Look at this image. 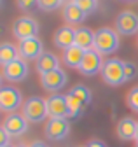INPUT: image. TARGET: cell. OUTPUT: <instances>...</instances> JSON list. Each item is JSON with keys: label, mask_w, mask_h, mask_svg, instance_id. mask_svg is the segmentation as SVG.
I'll return each instance as SVG.
<instances>
[{"label": "cell", "mask_w": 138, "mask_h": 147, "mask_svg": "<svg viewBox=\"0 0 138 147\" xmlns=\"http://www.w3.org/2000/svg\"><path fill=\"white\" fill-rule=\"evenodd\" d=\"M94 51H98L101 56L103 54H112L119 49V33L117 30H112L109 26L98 28L94 32Z\"/></svg>", "instance_id": "obj_1"}, {"label": "cell", "mask_w": 138, "mask_h": 147, "mask_svg": "<svg viewBox=\"0 0 138 147\" xmlns=\"http://www.w3.org/2000/svg\"><path fill=\"white\" fill-rule=\"evenodd\" d=\"M101 77L109 86H121L126 82L124 76V61L119 58H110L103 63L101 68Z\"/></svg>", "instance_id": "obj_2"}, {"label": "cell", "mask_w": 138, "mask_h": 147, "mask_svg": "<svg viewBox=\"0 0 138 147\" xmlns=\"http://www.w3.org/2000/svg\"><path fill=\"white\" fill-rule=\"evenodd\" d=\"M23 116L30 123H40L47 116V103L40 96H30L23 103Z\"/></svg>", "instance_id": "obj_3"}, {"label": "cell", "mask_w": 138, "mask_h": 147, "mask_svg": "<svg viewBox=\"0 0 138 147\" xmlns=\"http://www.w3.org/2000/svg\"><path fill=\"white\" fill-rule=\"evenodd\" d=\"M21 102H23V96L19 89H16L12 86H2V89H0V109L4 112L7 114L16 112V109L21 105Z\"/></svg>", "instance_id": "obj_4"}, {"label": "cell", "mask_w": 138, "mask_h": 147, "mask_svg": "<svg viewBox=\"0 0 138 147\" xmlns=\"http://www.w3.org/2000/svg\"><path fill=\"white\" fill-rule=\"evenodd\" d=\"M46 103H47V116L51 119H66V117H70L68 103H66V95L54 93L46 100Z\"/></svg>", "instance_id": "obj_5"}, {"label": "cell", "mask_w": 138, "mask_h": 147, "mask_svg": "<svg viewBox=\"0 0 138 147\" xmlns=\"http://www.w3.org/2000/svg\"><path fill=\"white\" fill-rule=\"evenodd\" d=\"M12 32L16 35V39L19 40H25V39H31V37H37V32H39V25L33 18H28V16H21L14 21V26H12Z\"/></svg>", "instance_id": "obj_6"}, {"label": "cell", "mask_w": 138, "mask_h": 147, "mask_svg": "<svg viewBox=\"0 0 138 147\" xmlns=\"http://www.w3.org/2000/svg\"><path fill=\"white\" fill-rule=\"evenodd\" d=\"M115 30L119 35L138 33V16L133 11H123L115 18Z\"/></svg>", "instance_id": "obj_7"}, {"label": "cell", "mask_w": 138, "mask_h": 147, "mask_svg": "<svg viewBox=\"0 0 138 147\" xmlns=\"http://www.w3.org/2000/svg\"><path fill=\"white\" fill-rule=\"evenodd\" d=\"M103 61L101 60V54L94 49H88L82 58V63L79 67V72L82 74V76H96L98 72H101L103 68Z\"/></svg>", "instance_id": "obj_8"}, {"label": "cell", "mask_w": 138, "mask_h": 147, "mask_svg": "<svg viewBox=\"0 0 138 147\" xmlns=\"http://www.w3.org/2000/svg\"><path fill=\"white\" fill-rule=\"evenodd\" d=\"M19 56L23 60H39L40 54H44V44L39 37H31V39H25V40H19Z\"/></svg>", "instance_id": "obj_9"}, {"label": "cell", "mask_w": 138, "mask_h": 147, "mask_svg": "<svg viewBox=\"0 0 138 147\" xmlns=\"http://www.w3.org/2000/svg\"><path fill=\"white\" fill-rule=\"evenodd\" d=\"M46 137L49 140H63L68 137V133H70V123H68V119H49L46 123Z\"/></svg>", "instance_id": "obj_10"}, {"label": "cell", "mask_w": 138, "mask_h": 147, "mask_svg": "<svg viewBox=\"0 0 138 147\" xmlns=\"http://www.w3.org/2000/svg\"><path fill=\"white\" fill-rule=\"evenodd\" d=\"M2 128L12 137H18V135H23L26 131V128H28V121L25 119L23 114H7V117L4 119V124Z\"/></svg>", "instance_id": "obj_11"}, {"label": "cell", "mask_w": 138, "mask_h": 147, "mask_svg": "<svg viewBox=\"0 0 138 147\" xmlns=\"http://www.w3.org/2000/svg\"><path fill=\"white\" fill-rule=\"evenodd\" d=\"M40 82L46 91H60L66 84V74L61 68H56L53 72H47L44 76H40Z\"/></svg>", "instance_id": "obj_12"}, {"label": "cell", "mask_w": 138, "mask_h": 147, "mask_svg": "<svg viewBox=\"0 0 138 147\" xmlns=\"http://www.w3.org/2000/svg\"><path fill=\"white\" fill-rule=\"evenodd\" d=\"M26 74H28V65H26V61L23 58H19V60H16V61L4 67V77L12 81V82L23 81L26 77Z\"/></svg>", "instance_id": "obj_13"}, {"label": "cell", "mask_w": 138, "mask_h": 147, "mask_svg": "<svg viewBox=\"0 0 138 147\" xmlns=\"http://www.w3.org/2000/svg\"><path fill=\"white\" fill-rule=\"evenodd\" d=\"M136 128L138 123L131 117H123L117 123V137L121 140H135L136 138Z\"/></svg>", "instance_id": "obj_14"}, {"label": "cell", "mask_w": 138, "mask_h": 147, "mask_svg": "<svg viewBox=\"0 0 138 147\" xmlns=\"http://www.w3.org/2000/svg\"><path fill=\"white\" fill-rule=\"evenodd\" d=\"M54 44L58 47H61L63 51L75 46V30L70 26H61L56 33H54Z\"/></svg>", "instance_id": "obj_15"}, {"label": "cell", "mask_w": 138, "mask_h": 147, "mask_svg": "<svg viewBox=\"0 0 138 147\" xmlns=\"http://www.w3.org/2000/svg\"><path fill=\"white\" fill-rule=\"evenodd\" d=\"M35 67H37V72L40 74V76H44V74H47V72H53V70L60 68V61H58V58L54 56L53 53L46 51L44 54H40L39 60L35 61Z\"/></svg>", "instance_id": "obj_16"}, {"label": "cell", "mask_w": 138, "mask_h": 147, "mask_svg": "<svg viewBox=\"0 0 138 147\" xmlns=\"http://www.w3.org/2000/svg\"><path fill=\"white\" fill-rule=\"evenodd\" d=\"M75 46L88 51L94 47V32L89 30L88 26H80L75 30Z\"/></svg>", "instance_id": "obj_17"}, {"label": "cell", "mask_w": 138, "mask_h": 147, "mask_svg": "<svg viewBox=\"0 0 138 147\" xmlns=\"http://www.w3.org/2000/svg\"><path fill=\"white\" fill-rule=\"evenodd\" d=\"M84 54H86L84 49H80L77 46H72V47H68V49L63 51V61L66 63V67H70V68H79L80 63H82Z\"/></svg>", "instance_id": "obj_18"}, {"label": "cell", "mask_w": 138, "mask_h": 147, "mask_svg": "<svg viewBox=\"0 0 138 147\" xmlns=\"http://www.w3.org/2000/svg\"><path fill=\"white\" fill-rule=\"evenodd\" d=\"M88 16L84 11H80L75 4H72V2H68L66 5H65V9H63V18H65V21L68 23V25H75V23H82L84 21V18Z\"/></svg>", "instance_id": "obj_19"}, {"label": "cell", "mask_w": 138, "mask_h": 147, "mask_svg": "<svg viewBox=\"0 0 138 147\" xmlns=\"http://www.w3.org/2000/svg\"><path fill=\"white\" fill-rule=\"evenodd\" d=\"M18 54H19V49H18V47H14V46L9 44V42H4L2 46H0V63H2V67L12 63V61H16V60H19Z\"/></svg>", "instance_id": "obj_20"}, {"label": "cell", "mask_w": 138, "mask_h": 147, "mask_svg": "<svg viewBox=\"0 0 138 147\" xmlns=\"http://www.w3.org/2000/svg\"><path fill=\"white\" fill-rule=\"evenodd\" d=\"M70 95H74L79 102H82L84 105H88L91 102V91L89 88H86L84 84H75L72 89H70Z\"/></svg>", "instance_id": "obj_21"}, {"label": "cell", "mask_w": 138, "mask_h": 147, "mask_svg": "<svg viewBox=\"0 0 138 147\" xmlns=\"http://www.w3.org/2000/svg\"><path fill=\"white\" fill-rule=\"evenodd\" d=\"M66 103H68V112H70V117H72V119H75V117H79V116L82 114L84 103L79 102L74 95H70V93L66 95Z\"/></svg>", "instance_id": "obj_22"}, {"label": "cell", "mask_w": 138, "mask_h": 147, "mask_svg": "<svg viewBox=\"0 0 138 147\" xmlns=\"http://www.w3.org/2000/svg\"><path fill=\"white\" fill-rule=\"evenodd\" d=\"M72 4H75L80 11H84L86 14H91L96 11L98 7V0H72Z\"/></svg>", "instance_id": "obj_23"}, {"label": "cell", "mask_w": 138, "mask_h": 147, "mask_svg": "<svg viewBox=\"0 0 138 147\" xmlns=\"http://www.w3.org/2000/svg\"><path fill=\"white\" fill-rule=\"evenodd\" d=\"M63 4V0H39V7L42 9V11H56L60 5Z\"/></svg>", "instance_id": "obj_24"}, {"label": "cell", "mask_w": 138, "mask_h": 147, "mask_svg": "<svg viewBox=\"0 0 138 147\" xmlns=\"http://www.w3.org/2000/svg\"><path fill=\"white\" fill-rule=\"evenodd\" d=\"M128 105H129L131 110L138 112V86L133 88L129 93H128Z\"/></svg>", "instance_id": "obj_25"}, {"label": "cell", "mask_w": 138, "mask_h": 147, "mask_svg": "<svg viewBox=\"0 0 138 147\" xmlns=\"http://www.w3.org/2000/svg\"><path fill=\"white\" fill-rule=\"evenodd\" d=\"M136 72H138V68H136V65H135V63L124 61V76H126V81L133 79V77L136 76Z\"/></svg>", "instance_id": "obj_26"}, {"label": "cell", "mask_w": 138, "mask_h": 147, "mask_svg": "<svg viewBox=\"0 0 138 147\" xmlns=\"http://www.w3.org/2000/svg\"><path fill=\"white\" fill-rule=\"evenodd\" d=\"M35 4H39V0H18V5L21 9H30V7H33Z\"/></svg>", "instance_id": "obj_27"}, {"label": "cell", "mask_w": 138, "mask_h": 147, "mask_svg": "<svg viewBox=\"0 0 138 147\" xmlns=\"http://www.w3.org/2000/svg\"><path fill=\"white\" fill-rule=\"evenodd\" d=\"M9 133L4 130V128H2V130H0V147H5V145H9Z\"/></svg>", "instance_id": "obj_28"}, {"label": "cell", "mask_w": 138, "mask_h": 147, "mask_svg": "<svg viewBox=\"0 0 138 147\" xmlns=\"http://www.w3.org/2000/svg\"><path fill=\"white\" fill-rule=\"evenodd\" d=\"M86 147H107V145L103 144L101 140H98V138H93L91 142H88V145H86Z\"/></svg>", "instance_id": "obj_29"}, {"label": "cell", "mask_w": 138, "mask_h": 147, "mask_svg": "<svg viewBox=\"0 0 138 147\" xmlns=\"http://www.w3.org/2000/svg\"><path fill=\"white\" fill-rule=\"evenodd\" d=\"M28 147H47V145H46L44 142H40V140H35V142H31Z\"/></svg>", "instance_id": "obj_30"}, {"label": "cell", "mask_w": 138, "mask_h": 147, "mask_svg": "<svg viewBox=\"0 0 138 147\" xmlns=\"http://www.w3.org/2000/svg\"><path fill=\"white\" fill-rule=\"evenodd\" d=\"M135 140H136V142H138V128H136V138H135Z\"/></svg>", "instance_id": "obj_31"}, {"label": "cell", "mask_w": 138, "mask_h": 147, "mask_svg": "<svg viewBox=\"0 0 138 147\" xmlns=\"http://www.w3.org/2000/svg\"><path fill=\"white\" fill-rule=\"evenodd\" d=\"M18 147H26V145H18Z\"/></svg>", "instance_id": "obj_32"}, {"label": "cell", "mask_w": 138, "mask_h": 147, "mask_svg": "<svg viewBox=\"0 0 138 147\" xmlns=\"http://www.w3.org/2000/svg\"><path fill=\"white\" fill-rule=\"evenodd\" d=\"M135 147H138V142H136V145H135Z\"/></svg>", "instance_id": "obj_33"}, {"label": "cell", "mask_w": 138, "mask_h": 147, "mask_svg": "<svg viewBox=\"0 0 138 147\" xmlns=\"http://www.w3.org/2000/svg\"><path fill=\"white\" fill-rule=\"evenodd\" d=\"M5 147H11V145H5Z\"/></svg>", "instance_id": "obj_34"}]
</instances>
